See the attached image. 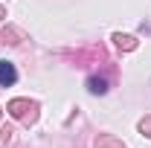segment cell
Masks as SVG:
<instances>
[{
	"instance_id": "2",
	"label": "cell",
	"mask_w": 151,
	"mask_h": 148,
	"mask_svg": "<svg viewBox=\"0 0 151 148\" xmlns=\"http://www.w3.org/2000/svg\"><path fill=\"white\" fill-rule=\"evenodd\" d=\"M87 84H90V90H93V93H105V90H108V84H105V78H90Z\"/></svg>"
},
{
	"instance_id": "1",
	"label": "cell",
	"mask_w": 151,
	"mask_h": 148,
	"mask_svg": "<svg viewBox=\"0 0 151 148\" xmlns=\"http://www.w3.org/2000/svg\"><path fill=\"white\" fill-rule=\"evenodd\" d=\"M15 78H18L15 67H12L9 61H0V84H3V87H6V84H15Z\"/></svg>"
}]
</instances>
